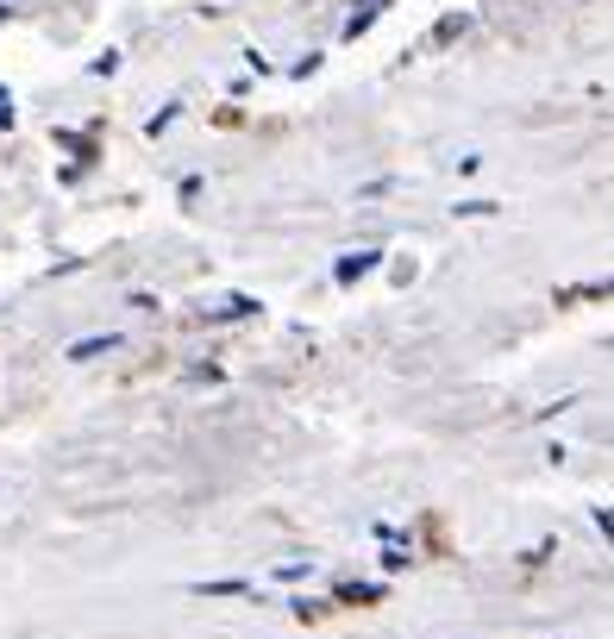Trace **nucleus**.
I'll list each match as a JSON object with an SVG mask.
<instances>
[{"mask_svg": "<svg viewBox=\"0 0 614 639\" xmlns=\"http://www.w3.org/2000/svg\"><path fill=\"white\" fill-rule=\"evenodd\" d=\"M370 270H383V251H345L339 264H333V282H339V289H351V282H364Z\"/></svg>", "mask_w": 614, "mask_h": 639, "instance_id": "1", "label": "nucleus"}, {"mask_svg": "<svg viewBox=\"0 0 614 639\" xmlns=\"http://www.w3.org/2000/svg\"><path fill=\"white\" fill-rule=\"evenodd\" d=\"M257 314V295H226L220 307H207V320L214 326H226V320H251Z\"/></svg>", "mask_w": 614, "mask_h": 639, "instance_id": "2", "label": "nucleus"}, {"mask_svg": "<svg viewBox=\"0 0 614 639\" xmlns=\"http://www.w3.org/2000/svg\"><path fill=\"white\" fill-rule=\"evenodd\" d=\"M113 345H120V333H94V339H76V345H69V358L88 364V358H101V351H113Z\"/></svg>", "mask_w": 614, "mask_h": 639, "instance_id": "3", "label": "nucleus"}, {"mask_svg": "<svg viewBox=\"0 0 614 639\" xmlns=\"http://www.w3.org/2000/svg\"><path fill=\"white\" fill-rule=\"evenodd\" d=\"M383 7H389V0H358V13L345 19V38H358V32H370V19L383 13Z\"/></svg>", "mask_w": 614, "mask_h": 639, "instance_id": "4", "label": "nucleus"}, {"mask_svg": "<svg viewBox=\"0 0 614 639\" xmlns=\"http://www.w3.org/2000/svg\"><path fill=\"white\" fill-rule=\"evenodd\" d=\"M195 596H251L245 577H214V583H195Z\"/></svg>", "mask_w": 614, "mask_h": 639, "instance_id": "5", "label": "nucleus"}, {"mask_svg": "<svg viewBox=\"0 0 614 639\" xmlns=\"http://www.w3.org/2000/svg\"><path fill=\"white\" fill-rule=\"evenodd\" d=\"M452 213H464V220H489V213H502V207H495V201H458Z\"/></svg>", "mask_w": 614, "mask_h": 639, "instance_id": "6", "label": "nucleus"}, {"mask_svg": "<svg viewBox=\"0 0 614 639\" xmlns=\"http://www.w3.org/2000/svg\"><path fill=\"white\" fill-rule=\"evenodd\" d=\"M376 596H383L376 583H351V589H339V602H376Z\"/></svg>", "mask_w": 614, "mask_h": 639, "instance_id": "7", "label": "nucleus"}, {"mask_svg": "<svg viewBox=\"0 0 614 639\" xmlns=\"http://www.w3.org/2000/svg\"><path fill=\"white\" fill-rule=\"evenodd\" d=\"M307 571H314V558H307V564H301V558H289V564H282V571H276V577H282V583H301Z\"/></svg>", "mask_w": 614, "mask_h": 639, "instance_id": "8", "label": "nucleus"}, {"mask_svg": "<svg viewBox=\"0 0 614 639\" xmlns=\"http://www.w3.org/2000/svg\"><path fill=\"white\" fill-rule=\"evenodd\" d=\"M383 571H389V577H395V571H408V552L389 546V552H383Z\"/></svg>", "mask_w": 614, "mask_h": 639, "instance_id": "9", "label": "nucleus"}, {"mask_svg": "<svg viewBox=\"0 0 614 639\" xmlns=\"http://www.w3.org/2000/svg\"><path fill=\"white\" fill-rule=\"evenodd\" d=\"M596 527H602V533L614 539V508H596Z\"/></svg>", "mask_w": 614, "mask_h": 639, "instance_id": "10", "label": "nucleus"}, {"mask_svg": "<svg viewBox=\"0 0 614 639\" xmlns=\"http://www.w3.org/2000/svg\"><path fill=\"white\" fill-rule=\"evenodd\" d=\"M0 126H13V107H0Z\"/></svg>", "mask_w": 614, "mask_h": 639, "instance_id": "11", "label": "nucleus"}]
</instances>
